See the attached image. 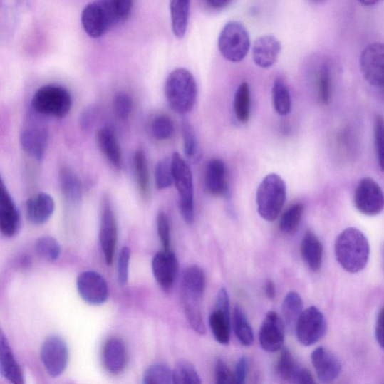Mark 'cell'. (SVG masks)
Segmentation results:
<instances>
[{
	"mask_svg": "<svg viewBox=\"0 0 384 384\" xmlns=\"http://www.w3.org/2000/svg\"><path fill=\"white\" fill-rule=\"evenodd\" d=\"M326 328V321L322 312L311 306L303 311L296 326L295 333L301 344L311 346L324 336Z\"/></svg>",
	"mask_w": 384,
	"mask_h": 384,
	"instance_id": "8fae6325",
	"label": "cell"
},
{
	"mask_svg": "<svg viewBox=\"0 0 384 384\" xmlns=\"http://www.w3.org/2000/svg\"><path fill=\"white\" fill-rule=\"evenodd\" d=\"M99 115V109L95 105H91L85 109L80 117L79 123L81 130L88 132L93 129Z\"/></svg>",
	"mask_w": 384,
	"mask_h": 384,
	"instance_id": "681fc988",
	"label": "cell"
},
{
	"mask_svg": "<svg viewBox=\"0 0 384 384\" xmlns=\"http://www.w3.org/2000/svg\"><path fill=\"white\" fill-rule=\"evenodd\" d=\"M284 322L276 311H269L262 323L259 331V341L262 348L269 353L283 348L284 343Z\"/></svg>",
	"mask_w": 384,
	"mask_h": 384,
	"instance_id": "2e32d148",
	"label": "cell"
},
{
	"mask_svg": "<svg viewBox=\"0 0 384 384\" xmlns=\"http://www.w3.org/2000/svg\"><path fill=\"white\" fill-rule=\"evenodd\" d=\"M234 113L237 120L241 123L248 122L251 110V93L249 84L242 83L234 96Z\"/></svg>",
	"mask_w": 384,
	"mask_h": 384,
	"instance_id": "d6a6232c",
	"label": "cell"
},
{
	"mask_svg": "<svg viewBox=\"0 0 384 384\" xmlns=\"http://www.w3.org/2000/svg\"><path fill=\"white\" fill-rule=\"evenodd\" d=\"M318 87L320 101L323 105H329L331 99V74L328 65L323 64L320 70Z\"/></svg>",
	"mask_w": 384,
	"mask_h": 384,
	"instance_id": "ee69618b",
	"label": "cell"
},
{
	"mask_svg": "<svg viewBox=\"0 0 384 384\" xmlns=\"http://www.w3.org/2000/svg\"><path fill=\"white\" fill-rule=\"evenodd\" d=\"M205 183L212 195L222 196L227 193V181L224 163L220 160H212L207 165Z\"/></svg>",
	"mask_w": 384,
	"mask_h": 384,
	"instance_id": "d4e9b609",
	"label": "cell"
},
{
	"mask_svg": "<svg viewBox=\"0 0 384 384\" xmlns=\"http://www.w3.org/2000/svg\"><path fill=\"white\" fill-rule=\"evenodd\" d=\"M191 0H170V11L175 36L182 38L188 27Z\"/></svg>",
	"mask_w": 384,
	"mask_h": 384,
	"instance_id": "f546056e",
	"label": "cell"
},
{
	"mask_svg": "<svg viewBox=\"0 0 384 384\" xmlns=\"http://www.w3.org/2000/svg\"><path fill=\"white\" fill-rule=\"evenodd\" d=\"M354 204L365 216L380 214L384 209V194L379 184L371 177L362 179L355 191Z\"/></svg>",
	"mask_w": 384,
	"mask_h": 384,
	"instance_id": "9c48e42d",
	"label": "cell"
},
{
	"mask_svg": "<svg viewBox=\"0 0 384 384\" xmlns=\"http://www.w3.org/2000/svg\"><path fill=\"white\" fill-rule=\"evenodd\" d=\"M20 212L9 192L4 181L0 191V231L4 236H16L21 227Z\"/></svg>",
	"mask_w": 384,
	"mask_h": 384,
	"instance_id": "e0dca14e",
	"label": "cell"
},
{
	"mask_svg": "<svg viewBox=\"0 0 384 384\" xmlns=\"http://www.w3.org/2000/svg\"><path fill=\"white\" fill-rule=\"evenodd\" d=\"M304 212V206L298 203L290 207L283 213L279 222L280 231L287 235L296 232L300 227Z\"/></svg>",
	"mask_w": 384,
	"mask_h": 384,
	"instance_id": "836d02e7",
	"label": "cell"
},
{
	"mask_svg": "<svg viewBox=\"0 0 384 384\" xmlns=\"http://www.w3.org/2000/svg\"><path fill=\"white\" fill-rule=\"evenodd\" d=\"M41 360L47 373L53 377L61 376L68 365V349L65 340L59 336H51L41 348Z\"/></svg>",
	"mask_w": 384,
	"mask_h": 384,
	"instance_id": "30bf717a",
	"label": "cell"
},
{
	"mask_svg": "<svg viewBox=\"0 0 384 384\" xmlns=\"http://www.w3.org/2000/svg\"><path fill=\"white\" fill-rule=\"evenodd\" d=\"M363 78L377 88H384V45L376 42L368 45L360 56Z\"/></svg>",
	"mask_w": 384,
	"mask_h": 384,
	"instance_id": "4fadbf2b",
	"label": "cell"
},
{
	"mask_svg": "<svg viewBox=\"0 0 384 384\" xmlns=\"http://www.w3.org/2000/svg\"><path fill=\"white\" fill-rule=\"evenodd\" d=\"M174 183L179 194V208L182 219L187 224L194 221V186L189 165L175 152L172 158Z\"/></svg>",
	"mask_w": 384,
	"mask_h": 384,
	"instance_id": "8992f818",
	"label": "cell"
},
{
	"mask_svg": "<svg viewBox=\"0 0 384 384\" xmlns=\"http://www.w3.org/2000/svg\"><path fill=\"white\" fill-rule=\"evenodd\" d=\"M358 1L365 6H374L378 4L381 0H358Z\"/></svg>",
	"mask_w": 384,
	"mask_h": 384,
	"instance_id": "680465c9",
	"label": "cell"
},
{
	"mask_svg": "<svg viewBox=\"0 0 384 384\" xmlns=\"http://www.w3.org/2000/svg\"><path fill=\"white\" fill-rule=\"evenodd\" d=\"M133 167L137 188L142 198L147 200L150 193V181L147 155L143 150L137 149L133 158Z\"/></svg>",
	"mask_w": 384,
	"mask_h": 384,
	"instance_id": "f1b7e54d",
	"label": "cell"
},
{
	"mask_svg": "<svg viewBox=\"0 0 384 384\" xmlns=\"http://www.w3.org/2000/svg\"><path fill=\"white\" fill-rule=\"evenodd\" d=\"M215 379L218 384L233 383V375L230 373L229 368L221 359L218 360L216 363Z\"/></svg>",
	"mask_w": 384,
	"mask_h": 384,
	"instance_id": "816d5d0a",
	"label": "cell"
},
{
	"mask_svg": "<svg viewBox=\"0 0 384 384\" xmlns=\"http://www.w3.org/2000/svg\"><path fill=\"white\" fill-rule=\"evenodd\" d=\"M311 362L322 383L336 380L341 371V364L336 356L328 349L319 347L311 353Z\"/></svg>",
	"mask_w": 384,
	"mask_h": 384,
	"instance_id": "ac0fdd59",
	"label": "cell"
},
{
	"mask_svg": "<svg viewBox=\"0 0 384 384\" xmlns=\"http://www.w3.org/2000/svg\"><path fill=\"white\" fill-rule=\"evenodd\" d=\"M73 99L70 93L58 85H46L34 94L32 108L38 115L63 118L72 108Z\"/></svg>",
	"mask_w": 384,
	"mask_h": 384,
	"instance_id": "5b68a950",
	"label": "cell"
},
{
	"mask_svg": "<svg viewBox=\"0 0 384 384\" xmlns=\"http://www.w3.org/2000/svg\"><path fill=\"white\" fill-rule=\"evenodd\" d=\"M323 249L319 238L311 231H307L301 244L303 261L313 272H319L323 264Z\"/></svg>",
	"mask_w": 384,
	"mask_h": 384,
	"instance_id": "cb8c5ba5",
	"label": "cell"
},
{
	"mask_svg": "<svg viewBox=\"0 0 384 384\" xmlns=\"http://www.w3.org/2000/svg\"><path fill=\"white\" fill-rule=\"evenodd\" d=\"M295 361L292 353L287 348L281 350L277 363V373L279 376L284 381L291 383L297 370L300 368Z\"/></svg>",
	"mask_w": 384,
	"mask_h": 384,
	"instance_id": "ab89813d",
	"label": "cell"
},
{
	"mask_svg": "<svg viewBox=\"0 0 384 384\" xmlns=\"http://www.w3.org/2000/svg\"><path fill=\"white\" fill-rule=\"evenodd\" d=\"M265 294L269 300H274L276 295V284L272 280H267L265 286Z\"/></svg>",
	"mask_w": 384,
	"mask_h": 384,
	"instance_id": "9f6ffc18",
	"label": "cell"
},
{
	"mask_svg": "<svg viewBox=\"0 0 384 384\" xmlns=\"http://www.w3.org/2000/svg\"><path fill=\"white\" fill-rule=\"evenodd\" d=\"M165 90L169 106L179 115H186L194 108L197 88L194 76L187 69L174 70L166 80Z\"/></svg>",
	"mask_w": 384,
	"mask_h": 384,
	"instance_id": "3957f363",
	"label": "cell"
},
{
	"mask_svg": "<svg viewBox=\"0 0 384 384\" xmlns=\"http://www.w3.org/2000/svg\"><path fill=\"white\" fill-rule=\"evenodd\" d=\"M61 190L65 200L70 204H78L82 200V184L73 172L68 167H63L59 175Z\"/></svg>",
	"mask_w": 384,
	"mask_h": 384,
	"instance_id": "484cf974",
	"label": "cell"
},
{
	"mask_svg": "<svg viewBox=\"0 0 384 384\" xmlns=\"http://www.w3.org/2000/svg\"><path fill=\"white\" fill-rule=\"evenodd\" d=\"M210 329L216 340L223 346L229 345L231 338V316L215 308L209 318Z\"/></svg>",
	"mask_w": 384,
	"mask_h": 384,
	"instance_id": "1f68e13d",
	"label": "cell"
},
{
	"mask_svg": "<svg viewBox=\"0 0 384 384\" xmlns=\"http://www.w3.org/2000/svg\"><path fill=\"white\" fill-rule=\"evenodd\" d=\"M182 133L184 143V152L187 158L196 162L200 159L195 133L192 125L186 120L182 123Z\"/></svg>",
	"mask_w": 384,
	"mask_h": 384,
	"instance_id": "60d3db41",
	"label": "cell"
},
{
	"mask_svg": "<svg viewBox=\"0 0 384 384\" xmlns=\"http://www.w3.org/2000/svg\"><path fill=\"white\" fill-rule=\"evenodd\" d=\"M55 209L53 197L46 193L40 192L26 202V212L28 220L33 224H45L52 217Z\"/></svg>",
	"mask_w": 384,
	"mask_h": 384,
	"instance_id": "44dd1931",
	"label": "cell"
},
{
	"mask_svg": "<svg viewBox=\"0 0 384 384\" xmlns=\"http://www.w3.org/2000/svg\"><path fill=\"white\" fill-rule=\"evenodd\" d=\"M286 185L281 177L267 175L260 183L256 197L261 217L267 222L275 221L286 204Z\"/></svg>",
	"mask_w": 384,
	"mask_h": 384,
	"instance_id": "277c9868",
	"label": "cell"
},
{
	"mask_svg": "<svg viewBox=\"0 0 384 384\" xmlns=\"http://www.w3.org/2000/svg\"><path fill=\"white\" fill-rule=\"evenodd\" d=\"M152 270L161 289L166 292L172 290L179 270L178 261L172 250L156 254L152 261Z\"/></svg>",
	"mask_w": 384,
	"mask_h": 384,
	"instance_id": "9a60e30c",
	"label": "cell"
},
{
	"mask_svg": "<svg viewBox=\"0 0 384 384\" xmlns=\"http://www.w3.org/2000/svg\"><path fill=\"white\" fill-rule=\"evenodd\" d=\"M35 248L41 258L50 262L58 260L61 253V247L58 240L51 237L38 239Z\"/></svg>",
	"mask_w": 384,
	"mask_h": 384,
	"instance_id": "f35d334b",
	"label": "cell"
},
{
	"mask_svg": "<svg viewBox=\"0 0 384 384\" xmlns=\"http://www.w3.org/2000/svg\"><path fill=\"white\" fill-rule=\"evenodd\" d=\"M97 143L110 165L117 170L123 166V155L118 138L110 127H103L97 134Z\"/></svg>",
	"mask_w": 384,
	"mask_h": 384,
	"instance_id": "7402d4cb",
	"label": "cell"
},
{
	"mask_svg": "<svg viewBox=\"0 0 384 384\" xmlns=\"http://www.w3.org/2000/svg\"><path fill=\"white\" fill-rule=\"evenodd\" d=\"M145 384L174 383L173 371L166 364L157 363L150 365L143 376Z\"/></svg>",
	"mask_w": 384,
	"mask_h": 384,
	"instance_id": "8d00e7d4",
	"label": "cell"
},
{
	"mask_svg": "<svg viewBox=\"0 0 384 384\" xmlns=\"http://www.w3.org/2000/svg\"><path fill=\"white\" fill-rule=\"evenodd\" d=\"M174 383L176 384H201L202 383L194 366L188 361H180L174 371Z\"/></svg>",
	"mask_w": 384,
	"mask_h": 384,
	"instance_id": "74e56055",
	"label": "cell"
},
{
	"mask_svg": "<svg viewBox=\"0 0 384 384\" xmlns=\"http://www.w3.org/2000/svg\"><path fill=\"white\" fill-rule=\"evenodd\" d=\"M134 0H95L81 14L83 30L93 38H98L129 19Z\"/></svg>",
	"mask_w": 384,
	"mask_h": 384,
	"instance_id": "6da1fadb",
	"label": "cell"
},
{
	"mask_svg": "<svg viewBox=\"0 0 384 384\" xmlns=\"http://www.w3.org/2000/svg\"><path fill=\"white\" fill-rule=\"evenodd\" d=\"M156 187L160 190L169 188L174 183L172 160L168 158L160 160L155 170Z\"/></svg>",
	"mask_w": 384,
	"mask_h": 384,
	"instance_id": "b9f144b4",
	"label": "cell"
},
{
	"mask_svg": "<svg viewBox=\"0 0 384 384\" xmlns=\"http://www.w3.org/2000/svg\"><path fill=\"white\" fill-rule=\"evenodd\" d=\"M130 259L131 250L126 247H123L120 252L118 264V282L122 287L129 281Z\"/></svg>",
	"mask_w": 384,
	"mask_h": 384,
	"instance_id": "7dc6e473",
	"label": "cell"
},
{
	"mask_svg": "<svg viewBox=\"0 0 384 384\" xmlns=\"http://www.w3.org/2000/svg\"><path fill=\"white\" fill-rule=\"evenodd\" d=\"M281 50L280 41L275 36H261L254 41L252 50L254 62L263 68L271 67L277 62Z\"/></svg>",
	"mask_w": 384,
	"mask_h": 384,
	"instance_id": "ffe728a7",
	"label": "cell"
},
{
	"mask_svg": "<svg viewBox=\"0 0 384 384\" xmlns=\"http://www.w3.org/2000/svg\"><path fill=\"white\" fill-rule=\"evenodd\" d=\"M338 264L346 271L358 274L366 266L370 256V245L365 234L355 227L341 232L335 244Z\"/></svg>",
	"mask_w": 384,
	"mask_h": 384,
	"instance_id": "7a4b0ae2",
	"label": "cell"
},
{
	"mask_svg": "<svg viewBox=\"0 0 384 384\" xmlns=\"http://www.w3.org/2000/svg\"><path fill=\"white\" fill-rule=\"evenodd\" d=\"M0 373L11 383L16 384L24 383L21 368L13 354L7 338L3 333L0 337Z\"/></svg>",
	"mask_w": 384,
	"mask_h": 384,
	"instance_id": "603a6c76",
	"label": "cell"
},
{
	"mask_svg": "<svg viewBox=\"0 0 384 384\" xmlns=\"http://www.w3.org/2000/svg\"><path fill=\"white\" fill-rule=\"evenodd\" d=\"M291 383L296 384H309L315 383L316 382L308 370L301 366L297 370Z\"/></svg>",
	"mask_w": 384,
	"mask_h": 384,
	"instance_id": "db71d44e",
	"label": "cell"
},
{
	"mask_svg": "<svg viewBox=\"0 0 384 384\" xmlns=\"http://www.w3.org/2000/svg\"><path fill=\"white\" fill-rule=\"evenodd\" d=\"M49 142L47 128L40 123L31 121L24 125L20 134L24 151L38 162L43 160Z\"/></svg>",
	"mask_w": 384,
	"mask_h": 384,
	"instance_id": "7c38bea8",
	"label": "cell"
},
{
	"mask_svg": "<svg viewBox=\"0 0 384 384\" xmlns=\"http://www.w3.org/2000/svg\"><path fill=\"white\" fill-rule=\"evenodd\" d=\"M77 289L83 300L88 304L99 306L108 301L109 290L107 281L102 275L92 270L78 276Z\"/></svg>",
	"mask_w": 384,
	"mask_h": 384,
	"instance_id": "5bb4252c",
	"label": "cell"
},
{
	"mask_svg": "<svg viewBox=\"0 0 384 384\" xmlns=\"http://www.w3.org/2000/svg\"><path fill=\"white\" fill-rule=\"evenodd\" d=\"M375 336L378 344L384 349V307L380 311L377 319Z\"/></svg>",
	"mask_w": 384,
	"mask_h": 384,
	"instance_id": "11a10c76",
	"label": "cell"
},
{
	"mask_svg": "<svg viewBox=\"0 0 384 384\" xmlns=\"http://www.w3.org/2000/svg\"><path fill=\"white\" fill-rule=\"evenodd\" d=\"M185 316L192 328L199 335L206 333L205 323L201 309V299L182 294Z\"/></svg>",
	"mask_w": 384,
	"mask_h": 384,
	"instance_id": "4dcf8cb0",
	"label": "cell"
},
{
	"mask_svg": "<svg viewBox=\"0 0 384 384\" xmlns=\"http://www.w3.org/2000/svg\"><path fill=\"white\" fill-rule=\"evenodd\" d=\"M250 48V38L246 27L238 21L227 23L219 38V49L224 58L232 63L244 61Z\"/></svg>",
	"mask_w": 384,
	"mask_h": 384,
	"instance_id": "52a82bcc",
	"label": "cell"
},
{
	"mask_svg": "<svg viewBox=\"0 0 384 384\" xmlns=\"http://www.w3.org/2000/svg\"><path fill=\"white\" fill-rule=\"evenodd\" d=\"M375 146L381 172L384 173V118H375L374 123Z\"/></svg>",
	"mask_w": 384,
	"mask_h": 384,
	"instance_id": "bcb514c9",
	"label": "cell"
},
{
	"mask_svg": "<svg viewBox=\"0 0 384 384\" xmlns=\"http://www.w3.org/2000/svg\"><path fill=\"white\" fill-rule=\"evenodd\" d=\"M103 362L110 374L120 375L125 371L128 363V353L120 338H110L107 340L103 351Z\"/></svg>",
	"mask_w": 384,
	"mask_h": 384,
	"instance_id": "d6986e66",
	"label": "cell"
},
{
	"mask_svg": "<svg viewBox=\"0 0 384 384\" xmlns=\"http://www.w3.org/2000/svg\"><path fill=\"white\" fill-rule=\"evenodd\" d=\"M209 6L216 9H221L229 6L232 0H206Z\"/></svg>",
	"mask_w": 384,
	"mask_h": 384,
	"instance_id": "6f0895ef",
	"label": "cell"
},
{
	"mask_svg": "<svg viewBox=\"0 0 384 384\" xmlns=\"http://www.w3.org/2000/svg\"><path fill=\"white\" fill-rule=\"evenodd\" d=\"M118 238V222L110 197L104 195L102 201L99 242L107 265L110 266L115 257Z\"/></svg>",
	"mask_w": 384,
	"mask_h": 384,
	"instance_id": "ba28073f",
	"label": "cell"
},
{
	"mask_svg": "<svg viewBox=\"0 0 384 384\" xmlns=\"http://www.w3.org/2000/svg\"><path fill=\"white\" fill-rule=\"evenodd\" d=\"M205 289L206 277L200 266L194 265L185 270L182 279V293L202 299Z\"/></svg>",
	"mask_w": 384,
	"mask_h": 384,
	"instance_id": "83f0119b",
	"label": "cell"
},
{
	"mask_svg": "<svg viewBox=\"0 0 384 384\" xmlns=\"http://www.w3.org/2000/svg\"><path fill=\"white\" fill-rule=\"evenodd\" d=\"M234 329L239 343L250 347L254 343V333L243 310L237 306L234 312Z\"/></svg>",
	"mask_w": 384,
	"mask_h": 384,
	"instance_id": "e575fe53",
	"label": "cell"
},
{
	"mask_svg": "<svg viewBox=\"0 0 384 384\" xmlns=\"http://www.w3.org/2000/svg\"><path fill=\"white\" fill-rule=\"evenodd\" d=\"M151 130L155 138L159 140H166L174 135L175 124L168 116L160 115L152 120Z\"/></svg>",
	"mask_w": 384,
	"mask_h": 384,
	"instance_id": "7bdbcfd3",
	"label": "cell"
},
{
	"mask_svg": "<svg viewBox=\"0 0 384 384\" xmlns=\"http://www.w3.org/2000/svg\"><path fill=\"white\" fill-rule=\"evenodd\" d=\"M157 231L163 250L170 251V227L169 219L164 212H160L157 216Z\"/></svg>",
	"mask_w": 384,
	"mask_h": 384,
	"instance_id": "c3c4849f",
	"label": "cell"
},
{
	"mask_svg": "<svg viewBox=\"0 0 384 384\" xmlns=\"http://www.w3.org/2000/svg\"><path fill=\"white\" fill-rule=\"evenodd\" d=\"M113 107L117 117L122 120H126L130 118L133 111L132 98L125 93H118L113 98Z\"/></svg>",
	"mask_w": 384,
	"mask_h": 384,
	"instance_id": "f6af8a7d",
	"label": "cell"
},
{
	"mask_svg": "<svg viewBox=\"0 0 384 384\" xmlns=\"http://www.w3.org/2000/svg\"><path fill=\"white\" fill-rule=\"evenodd\" d=\"M249 368V359L247 356L241 357L235 366L234 373L233 374V383L237 384H243L246 383L248 371Z\"/></svg>",
	"mask_w": 384,
	"mask_h": 384,
	"instance_id": "f907efd6",
	"label": "cell"
},
{
	"mask_svg": "<svg viewBox=\"0 0 384 384\" xmlns=\"http://www.w3.org/2000/svg\"><path fill=\"white\" fill-rule=\"evenodd\" d=\"M216 308L230 315V299L229 293L224 288L221 289L216 299Z\"/></svg>",
	"mask_w": 384,
	"mask_h": 384,
	"instance_id": "f5cc1de1",
	"label": "cell"
},
{
	"mask_svg": "<svg viewBox=\"0 0 384 384\" xmlns=\"http://www.w3.org/2000/svg\"><path fill=\"white\" fill-rule=\"evenodd\" d=\"M273 100L275 110L281 116H287L291 110V98L286 85L278 78L273 87Z\"/></svg>",
	"mask_w": 384,
	"mask_h": 384,
	"instance_id": "d590c367",
	"label": "cell"
},
{
	"mask_svg": "<svg viewBox=\"0 0 384 384\" xmlns=\"http://www.w3.org/2000/svg\"><path fill=\"white\" fill-rule=\"evenodd\" d=\"M303 302L300 294L289 292L284 299L281 308V319L289 332H294L299 319L303 311Z\"/></svg>",
	"mask_w": 384,
	"mask_h": 384,
	"instance_id": "4316f807",
	"label": "cell"
}]
</instances>
